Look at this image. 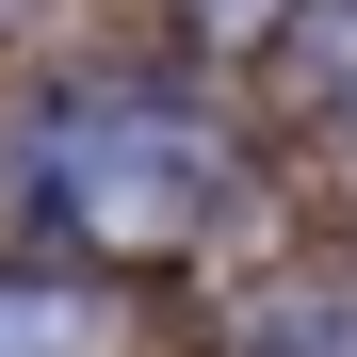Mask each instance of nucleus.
Wrapping results in <instances>:
<instances>
[{
  "label": "nucleus",
  "instance_id": "1",
  "mask_svg": "<svg viewBox=\"0 0 357 357\" xmlns=\"http://www.w3.org/2000/svg\"><path fill=\"white\" fill-rule=\"evenodd\" d=\"M49 195H66L114 260H146V244H178V227L211 211V146L178 130V114H146V98H98V114L49 130Z\"/></svg>",
  "mask_w": 357,
  "mask_h": 357
},
{
  "label": "nucleus",
  "instance_id": "2",
  "mask_svg": "<svg viewBox=\"0 0 357 357\" xmlns=\"http://www.w3.org/2000/svg\"><path fill=\"white\" fill-rule=\"evenodd\" d=\"M0 357H114V292H82V276H0Z\"/></svg>",
  "mask_w": 357,
  "mask_h": 357
},
{
  "label": "nucleus",
  "instance_id": "3",
  "mask_svg": "<svg viewBox=\"0 0 357 357\" xmlns=\"http://www.w3.org/2000/svg\"><path fill=\"white\" fill-rule=\"evenodd\" d=\"M341 98H357V17H341Z\"/></svg>",
  "mask_w": 357,
  "mask_h": 357
}]
</instances>
